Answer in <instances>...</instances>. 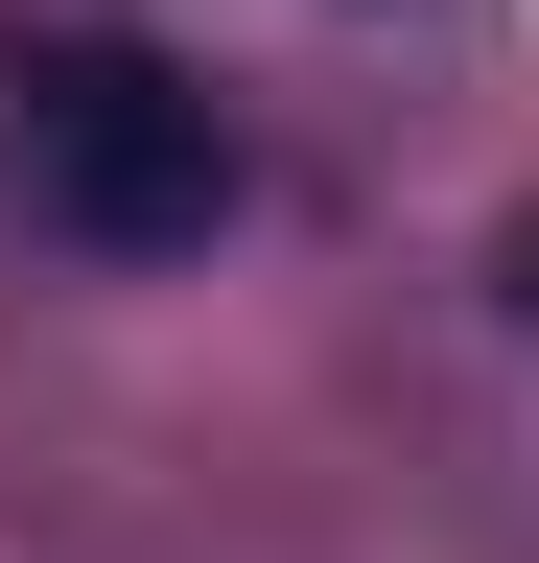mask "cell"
Here are the masks:
<instances>
[{
	"instance_id": "obj_1",
	"label": "cell",
	"mask_w": 539,
	"mask_h": 563,
	"mask_svg": "<svg viewBox=\"0 0 539 563\" xmlns=\"http://www.w3.org/2000/svg\"><path fill=\"white\" fill-rule=\"evenodd\" d=\"M47 211H71L94 258H212V211H235V141H212V95L188 70H142V47H94V70H47Z\"/></svg>"
}]
</instances>
